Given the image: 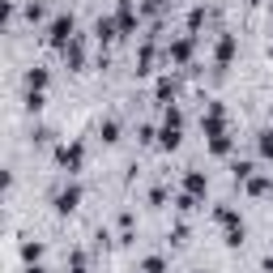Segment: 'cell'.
Returning a JSON list of instances; mask_svg holds the SVG:
<instances>
[{"label":"cell","instance_id":"6da1fadb","mask_svg":"<svg viewBox=\"0 0 273 273\" xmlns=\"http://www.w3.org/2000/svg\"><path fill=\"white\" fill-rule=\"evenodd\" d=\"M60 209H73L77 205V188H68V192H60V201H56Z\"/></svg>","mask_w":273,"mask_h":273}]
</instances>
